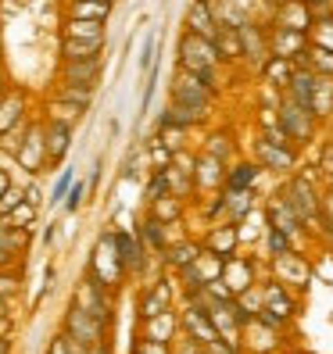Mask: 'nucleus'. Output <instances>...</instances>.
<instances>
[{"instance_id": "1", "label": "nucleus", "mask_w": 333, "mask_h": 354, "mask_svg": "<svg viewBox=\"0 0 333 354\" xmlns=\"http://www.w3.org/2000/svg\"><path fill=\"white\" fill-rule=\"evenodd\" d=\"M179 65H183V72L201 75L204 82H212V72L219 65V50H215L212 39H201L194 32H186L183 44H179Z\"/></svg>"}, {"instance_id": "2", "label": "nucleus", "mask_w": 333, "mask_h": 354, "mask_svg": "<svg viewBox=\"0 0 333 354\" xmlns=\"http://www.w3.org/2000/svg\"><path fill=\"white\" fill-rule=\"evenodd\" d=\"M172 104H183V108L190 111H208V104H212V82H204L201 75H176L172 82Z\"/></svg>"}, {"instance_id": "3", "label": "nucleus", "mask_w": 333, "mask_h": 354, "mask_svg": "<svg viewBox=\"0 0 333 354\" xmlns=\"http://www.w3.org/2000/svg\"><path fill=\"white\" fill-rule=\"evenodd\" d=\"M122 276H126V268H122V261H118V251H115V233H111V236H104V240L97 243L90 279H93V283H100V286H115Z\"/></svg>"}, {"instance_id": "4", "label": "nucleus", "mask_w": 333, "mask_h": 354, "mask_svg": "<svg viewBox=\"0 0 333 354\" xmlns=\"http://www.w3.org/2000/svg\"><path fill=\"white\" fill-rule=\"evenodd\" d=\"M283 201L290 204V212L298 215V222H316L319 218V197H316L308 179H290Z\"/></svg>"}, {"instance_id": "5", "label": "nucleus", "mask_w": 333, "mask_h": 354, "mask_svg": "<svg viewBox=\"0 0 333 354\" xmlns=\"http://www.w3.org/2000/svg\"><path fill=\"white\" fill-rule=\"evenodd\" d=\"M280 126H283L287 136H294V140H312V133H316V115H312L308 108H301V104L287 100L283 111H280Z\"/></svg>"}, {"instance_id": "6", "label": "nucleus", "mask_w": 333, "mask_h": 354, "mask_svg": "<svg viewBox=\"0 0 333 354\" xmlns=\"http://www.w3.org/2000/svg\"><path fill=\"white\" fill-rule=\"evenodd\" d=\"M18 165H22L26 172H44V165H47V151H44V129H26V140L18 143V151H15Z\"/></svg>"}, {"instance_id": "7", "label": "nucleus", "mask_w": 333, "mask_h": 354, "mask_svg": "<svg viewBox=\"0 0 333 354\" xmlns=\"http://www.w3.org/2000/svg\"><path fill=\"white\" fill-rule=\"evenodd\" d=\"M265 44H269V54H273V57H287V61H298L308 50L305 47V32H294V29H287V26H276Z\"/></svg>"}, {"instance_id": "8", "label": "nucleus", "mask_w": 333, "mask_h": 354, "mask_svg": "<svg viewBox=\"0 0 333 354\" xmlns=\"http://www.w3.org/2000/svg\"><path fill=\"white\" fill-rule=\"evenodd\" d=\"M69 147H72V126H69V122L51 118V122H47V129H44V151H47V161L57 165L61 158L69 154Z\"/></svg>"}, {"instance_id": "9", "label": "nucleus", "mask_w": 333, "mask_h": 354, "mask_svg": "<svg viewBox=\"0 0 333 354\" xmlns=\"http://www.w3.org/2000/svg\"><path fill=\"white\" fill-rule=\"evenodd\" d=\"M255 276H251V265H247L244 258H233V254H226L222 258V268H219V283L230 290V294H240V290H247V286H255L251 283Z\"/></svg>"}, {"instance_id": "10", "label": "nucleus", "mask_w": 333, "mask_h": 354, "mask_svg": "<svg viewBox=\"0 0 333 354\" xmlns=\"http://www.w3.org/2000/svg\"><path fill=\"white\" fill-rule=\"evenodd\" d=\"M97 75H100V57L65 61V68H61V86H87V90H93Z\"/></svg>"}, {"instance_id": "11", "label": "nucleus", "mask_w": 333, "mask_h": 354, "mask_svg": "<svg viewBox=\"0 0 333 354\" xmlns=\"http://www.w3.org/2000/svg\"><path fill=\"white\" fill-rule=\"evenodd\" d=\"M237 36H240V54L244 57H251L255 65H265V57H269V44H265V36H262V29L255 26V22H244L237 26Z\"/></svg>"}, {"instance_id": "12", "label": "nucleus", "mask_w": 333, "mask_h": 354, "mask_svg": "<svg viewBox=\"0 0 333 354\" xmlns=\"http://www.w3.org/2000/svg\"><path fill=\"white\" fill-rule=\"evenodd\" d=\"M75 304H79L82 311H87V315H93L97 322H108V311H111V304H108V297H104V286H100V283H93V279L82 283V290H79Z\"/></svg>"}, {"instance_id": "13", "label": "nucleus", "mask_w": 333, "mask_h": 354, "mask_svg": "<svg viewBox=\"0 0 333 354\" xmlns=\"http://www.w3.org/2000/svg\"><path fill=\"white\" fill-rule=\"evenodd\" d=\"M276 26H287V29H294V32H305L312 29V11L305 0H283V4L276 8Z\"/></svg>"}, {"instance_id": "14", "label": "nucleus", "mask_w": 333, "mask_h": 354, "mask_svg": "<svg viewBox=\"0 0 333 354\" xmlns=\"http://www.w3.org/2000/svg\"><path fill=\"white\" fill-rule=\"evenodd\" d=\"M186 26H190V32L201 36V39H215L219 26L212 18V0H194L190 11H186Z\"/></svg>"}, {"instance_id": "15", "label": "nucleus", "mask_w": 333, "mask_h": 354, "mask_svg": "<svg viewBox=\"0 0 333 354\" xmlns=\"http://www.w3.org/2000/svg\"><path fill=\"white\" fill-rule=\"evenodd\" d=\"M183 326H186V333H190V340H197V344L215 340V329H212V322H208V311L201 304H194V301H190V308L183 311Z\"/></svg>"}, {"instance_id": "16", "label": "nucleus", "mask_w": 333, "mask_h": 354, "mask_svg": "<svg viewBox=\"0 0 333 354\" xmlns=\"http://www.w3.org/2000/svg\"><path fill=\"white\" fill-rule=\"evenodd\" d=\"M115 251H118V261L126 272H140L143 268V247L133 233H115Z\"/></svg>"}, {"instance_id": "17", "label": "nucleus", "mask_w": 333, "mask_h": 354, "mask_svg": "<svg viewBox=\"0 0 333 354\" xmlns=\"http://www.w3.org/2000/svg\"><path fill=\"white\" fill-rule=\"evenodd\" d=\"M22 118H26V97L18 90H4L0 93V133H8Z\"/></svg>"}, {"instance_id": "18", "label": "nucleus", "mask_w": 333, "mask_h": 354, "mask_svg": "<svg viewBox=\"0 0 333 354\" xmlns=\"http://www.w3.org/2000/svg\"><path fill=\"white\" fill-rule=\"evenodd\" d=\"M308 111L316 118L333 115V75H316V86H312V104Z\"/></svg>"}, {"instance_id": "19", "label": "nucleus", "mask_w": 333, "mask_h": 354, "mask_svg": "<svg viewBox=\"0 0 333 354\" xmlns=\"http://www.w3.org/2000/svg\"><path fill=\"white\" fill-rule=\"evenodd\" d=\"M104 50V39H69L61 44V57L65 61H90V57H100Z\"/></svg>"}, {"instance_id": "20", "label": "nucleus", "mask_w": 333, "mask_h": 354, "mask_svg": "<svg viewBox=\"0 0 333 354\" xmlns=\"http://www.w3.org/2000/svg\"><path fill=\"white\" fill-rule=\"evenodd\" d=\"M111 4L108 0H69V18H90V22H108Z\"/></svg>"}, {"instance_id": "21", "label": "nucleus", "mask_w": 333, "mask_h": 354, "mask_svg": "<svg viewBox=\"0 0 333 354\" xmlns=\"http://www.w3.org/2000/svg\"><path fill=\"white\" fill-rule=\"evenodd\" d=\"M312 86H316V72L312 68H294V75H290V82H287V90H290V100L294 104H301V108H308L312 104Z\"/></svg>"}, {"instance_id": "22", "label": "nucleus", "mask_w": 333, "mask_h": 354, "mask_svg": "<svg viewBox=\"0 0 333 354\" xmlns=\"http://www.w3.org/2000/svg\"><path fill=\"white\" fill-rule=\"evenodd\" d=\"M258 154H262V165H269V169H280V172L294 165V154H290L287 147L269 143V140H258Z\"/></svg>"}, {"instance_id": "23", "label": "nucleus", "mask_w": 333, "mask_h": 354, "mask_svg": "<svg viewBox=\"0 0 333 354\" xmlns=\"http://www.w3.org/2000/svg\"><path fill=\"white\" fill-rule=\"evenodd\" d=\"M65 36H69V39H104V22H90V18H69Z\"/></svg>"}, {"instance_id": "24", "label": "nucleus", "mask_w": 333, "mask_h": 354, "mask_svg": "<svg viewBox=\"0 0 333 354\" xmlns=\"http://www.w3.org/2000/svg\"><path fill=\"white\" fill-rule=\"evenodd\" d=\"M269 215H273V225H276V229H283L287 236H294V233H298V225H301V222H298V215H294V212H290V204H287L283 197H280V201H273Z\"/></svg>"}, {"instance_id": "25", "label": "nucleus", "mask_w": 333, "mask_h": 354, "mask_svg": "<svg viewBox=\"0 0 333 354\" xmlns=\"http://www.w3.org/2000/svg\"><path fill=\"white\" fill-rule=\"evenodd\" d=\"M215 50H219V57H240V36H237V26H219V32H215Z\"/></svg>"}, {"instance_id": "26", "label": "nucleus", "mask_w": 333, "mask_h": 354, "mask_svg": "<svg viewBox=\"0 0 333 354\" xmlns=\"http://www.w3.org/2000/svg\"><path fill=\"white\" fill-rule=\"evenodd\" d=\"M233 247H237V229L233 225H222V229H215V233L208 236V251L219 254V258L233 254Z\"/></svg>"}, {"instance_id": "27", "label": "nucleus", "mask_w": 333, "mask_h": 354, "mask_svg": "<svg viewBox=\"0 0 333 354\" xmlns=\"http://www.w3.org/2000/svg\"><path fill=\"white\" fill-rule=\"evenodd\" d=\"M301 57H305V68H312L316 75H333V50L312 47V50H305Z\"/></svg>"}, {"instance_id": "28", "label": "nucleus", "mask_w": 333, "mask_h": 354, "mask_svg": "<svg viewBox=\"0 0 333 354\" xmlns=\"http://www.w3.org/2000/svg\"><path fill=\"white\" fill-rule=\"evenodd\" d=\"M290 75H294V61H287V57H269L265 61V79L273 82V86H287Z\"/></svg>"}, {"instance_id": "29", "label": "nucleus", "mask_w": 333, "mask_h": 354, "mask_svg": "<svg viewBox=\"0 0 333 354\" xmlns=\"http://www.w3.org/2000/svg\"><path fill=\"white\" fill-rule=\"evenodd\" d=\"M161 311H169V290H165V286H151V294L143 297V304H140V315L154 319V315H161Z\"/></svg>"}, {"instance_id": "30", "label": "nucleus", "mask_w": 333, "mask_h": 354, "mask_svg": "<svg viewBox=\"0 0 333 354\" xmlns=\"http://www.w3.org/2000/svg\"><path fill=\"white\" fill-rule=\"evenodd\" d=\"M258 172H262V165H237L233 176H230V194H237V190H251L255 179H258Z\"/></svg>"}, {"instance_id": "31", "label": "nucleus", "mask_w": 333, "mask_h": 354, "mask_svg": "<svg viewBox=\"0 0 333 354\" xmlns=\"http://www.w3.org/2000/svg\"><path fill=\"white\" fill-rule=\"evenodd\" d=\"M194 179L201 183V186H215L219 179H222V161L219 158H201V169H194Z\"/></svg>"}, {"instance_id": "32", "label": "nucleus", "mask_w": 333, "mask_h": 354, "mask_svg": "<svg viewBox=\"0 0 333 354\" xmlns=\"http://www.w3.org/2000/svg\"><path fill=\"white\" fill-rule=\"evenodd\" d=\"M82 111H87L82 104H72V100H65V97H57V100L51 104V118H57V122H69V126L82 118Z\"/></svg>"}, {"instance_id": "33", "label": "nucleus", "mask_w": 333, "mask_h": 354, "mask_svg": "<svg viewBox=\"0 0 333 354\" xmlns=\"http://www.w3.org/2000/svg\"><path fill=\"white\" fill-rule=\"evenodd\" d=\"M197 254H201V247H197V243H179V247H172V251H169V265L186 268V265H190Z\"/></svg>"}, {"instance_id": "34", "label": "nucleus", "mask_w": 333, "mask_h": 354, "mask_svg": "<svg viewBox=\"0 0 333 354\" xmlns=\"http://www.w3.org/2000/svg\"><path fill=\"white\" fill-rule=\"evenodd\" d=\"M154 218H161V222L179 218V204H176V201H165V194L154 197Z\"/></svg>"}, {"instance_id": "35", "label": "nucleus", "mask_w": 333, "mask_h": 354, "mask_svg": "<svg viewBox=\"0 0 333 354\" xmlns=\"http://www.w3.org/2000/svg\"><path fill=\"white\" fill-rule=\"evenodd\" d=\"M269 251H273L276 258L290 251V236L283 233V229H276V225H269Z\"/></svg>"}, {"instance_id": "36", "label": "nucleus", "mask_w": 333, "mask_h": 354, "mask_svg": "<svg viewBox=\"0 0 333 354\" xmlns=\"http://www.w3.org/2000/svg\"><path fill=\"white\" fill-rule=\"evenodd\" d=\"M143 236H147V243L154 247V251H165V233H161V222L158 218L143 222Z\"/></svg>"}, {"instance_id": "37", "label": "nucleus", "mask_w": 333, "mask_h": 354, "mask_svg": "<svg viewBox=\"0 0 333 354\" xmlns=\"http://www.w3.org/2000/svg\"><path fill=\"white\" fill-rule=\"evenodd\" d=\"M57 97H65V100H72V104H82V108H90L93 90H87V86H61Z\"/></svg>"}, {"instance_id": "38", "label": "nucleus", "mask_w": 333, "mask_h": 354, "mask_svg": "<svg viewBox=\"0 0 333 354\" xmlns=\"http://www.w3.org/2000/svg\"><path fill=\"white\" fill-rule=\"evenodd\" d=\"M151 158H154V169H158V172L165 169V165H172V151H169V147H165V143H161V140H158V143H154V147H151Z\"/></svg>"}, {"instance_id": "39", "label": "nucleus", "mask_w": 333, "mask_h": 354, "mask_svg": "<svg viewBox=\"0 0 333 354\" xmlns=\"http://www.w3.org/2000/svg\"><path fill=\"white\" fill-rule=\"evenodd\" d=\"M133 354H169V347H165V340H140L136 347H133Z\"/></svg>"}, {"instance_id": "40", "label": "nucleus", "mask_w": 333, "mask_h": 354, "mask_svg": "<svg viewBox=\"0 0 333 354\" xmlns=\"http://www.w3.org/2000/svg\"><path fill=\"white\" fill-rule=\"evenodd\" d=\"M330 44H333V18L319 22V29H316V47H330Z\"/></svg>"}, {"instance_id": "41", "label": "nucleus", "mask_w": 333, "mask_h": 354, "mask_svg": "<svg viewBox=\"0 0 333 354\" xmlns=\"http://www.w3.org/2000/svg\"><path fill=\"white\" fill-rule=\"evenodd\" d=\"M82 194H87V186H82V183H72V186H69V194H65V197H69V201H65L69 212H75V207L82 204Z\"/></svg>"}, {"instance_id": "42", "label": "nucleus", "mask_w": 333, "mask_h": 354, "mask_svg": "<svg viewBox=\"0 0 333 354\" xmlns=\"http://www.w3.org/2000/svg\"><path fill=\"white\" fill-rule=\"evenodd\" d=\"M208 154L226 161V154H230V143H226V136H212V143H208Z\"/></svg>"}, {"instance_id": "43", "label": "nucleus", "mask_w": 333, "mask_h": 354, "mask_svg": "<svg viewBox=\"0 0 333 354\" xmlns=\"http://www.w3.org/2000/svg\"><path fill=\"white\" fill-rule=\"evenodd\" d=\"M204 347V354H237V347H230V344H226V340H208V344H201Z\"/></svg>"}, {"instance_id": "44", "label": "nucleus", "mask_w": 333, "mask_h": 354, "mask_svg": "<svg viewBox=\"0 0 333 354\" xmlns=\"http://www.w3.org/2000/svg\"><path fill=\"white\" fill-rule=\"evenodd\" d=\"M69 186H72V172H65V176H61V179L54 183V194H51V201H65Z\"/></svg>"}, {"instance_id": "45", "label": "nucleus", "mask_w": 333, "mask_h": 354, "mask_svg": "<svg viewBox=\"0 0 333 354\" xmlns=\"http://www.w3.org/2000/svg\"><path fill=\"white\" fill-rule=\"evenodd\" d=\"M154 65V36H147V44H143V54H140V68L147 72Z\"/></svg>"}, {"instance_id": "46", "label": "nucleus", "mask_w": 333, "mask_h": 354, "mask_svg": "<svg viewBox=\"0 0 333 354\" xmlns=\"http://www.w3.org/2000/svg\"><path fill=\"white\" fill-rule=\"evenodd\" d=\"M165 190H169V186H165V176H161V172H158V176H154V179H151V186H147V197H151V201H154V197H161V194H165Z\"/></svg>"}, {"instance_id": "47", "label": "nucleus", "mask_w": 333, "mask_h": 354, "mask_svg": "<svg viewBox=\"0 0 333 354\" xmlns=\"http://www.w3.org/2000/svg\"><path fill=\"white\" fill-rule=\"evenodd\" d=\"M18 290V279L15 276H0V297H11Z\"/></svg>"}, {"instance_id": "48", "label": "nucleus", "mask_w": 333, "mask_h": 354, "mask_svg": "<svg viewBox=\"0 0 333 354\" xmlns=\"http://www.w3.org/2000/svg\"><path fill=\"white\" fill-rule=\"evenodd\" d=\"M319 165H323V172L330 176V183H333V143H330V147L323 151V161H319Z\"/></svg>"}, {"instance_id": "49", "label": "nucleus", "mask_w": 333, "mask_h": 354, "mask_svg": "<svg viewBox=\"0 0 333 354\" xmlns=\"http://www.w3.org/2000/svg\"><path fill=\"white\" fill-rule=\"evenodd\" d=\"M8 190H11V176H8L4 169H0V197H4Z\"/></svg>"}, {"instance_id": "50", "label": "nucleus", "mask_w": 333, "mask_h": 354, "mask_svg": "<svg viewBox=\"0 0 333 354\" xmlns=\"http://www.w3.org/2000/svg\"><path fill=\"white\" fill-rule=\"evenodd\" d=\"M326 218H330V225H333V190H330V197H326Z\"/></svg>"}, {"instance_id": "51", "label": "nucleus", "mask_w": 333, "mask_h": 354, "mask_svg": "<svg viewBox=\"0 0 333 354\" xmlns=\"http://www.w3.org/2000/svg\"><path fill=\"white\" fill-rule=\"evenodd\" d=\"M11 315V308H8V297H0V319H8Z\"/></svg>"}, {"instance_id": "52", "label": "nucleus", "mask_w": 333, "mask_h": 354, "mask_svg": "<svg viewBox=\"0 0 333 354\" xmlns=\"http://www.w3.org/2000/svg\"><path fill=\"white\" fill-rule=\"evenodd\" d=\"M0 354H11V340L8 337H0Z\"/></svg>"}, {"instance_id": "53", "label": "nucleus", "mask_w": 333, "mask_h": 354, "mask_svg": "<svg viewBox=\"0 0 333 354\" xmlns=\"http://www.w3.org/2000/svg\"><path fill=\"white\" fill-rule=\"evenodd\" d=\"M305 4H308V8H326L330 0H305Z\"/></svg>"}, {"instance_id": "54", "label": "nucleus", "mask_w": 333, "mask_h": 354, "mask_svg": "<svg viewBox=\"0 0 333 354\" xmlns=\"http://www.w3.org/2000/svg\"><path fill=\"white\" fill-rule=\"evenodd\" d=\"M269 4H273V8H280V4H283V0H269Z\"/></svg>"}, {"instance_id": "55", "label": "nucleus", "mask_w": 333, "mask_h": 354, "mask_svg": "<svg viewBox=\"0 0 333 354\" xmlns=\"http://www.w3.org/2000/svg\"><path fill=\"white\" fill-rule=\"evenodd\" d=\"M0 93H4V79H0Z\"/></svg>"}]
</instances>
